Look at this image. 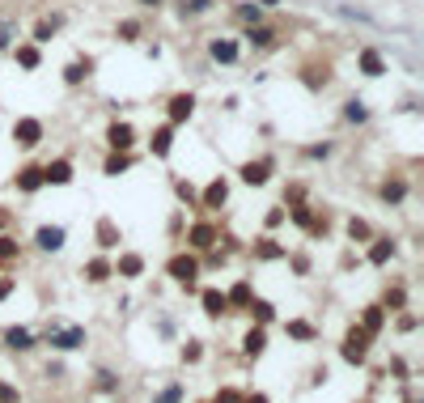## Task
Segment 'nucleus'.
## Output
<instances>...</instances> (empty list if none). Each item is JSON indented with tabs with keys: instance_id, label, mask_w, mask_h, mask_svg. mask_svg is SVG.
Wrapping results in <instances>:
<instances>
[{
	"instance_id": "1",
	"label": "nucleus",
	"mask_w": 424,
	"mask_h": 403,
	"mask_svg": "<svg viewBox=\"0 0 424 403\" xmlns=\"http://www.w3.org/2000/svg\"><path fill=\"white\" fill-rule=\"evenodd\" d=\"M47 344L51 348H59V353H72V348H81L85 344V327H76V323H51L47 327Z\"/></svg>"
},
{
	"instance_id": "2",
	"label": "nucleus",
	"mask_w": 424,
	"mask_h": 403,
	"mask_svg": "<svg viewBox=\"0 0 424 403\" xmlns=\"http://www.w3.org/2000/svg\"><path fill=\"white\" fill-rule=\"evenodd\" d=\"M340 353H344V361H348V365H361V361H365V357H369V331H365V327H361V331H357V327H353V331H348V340H344V348H340Z\"/></svg>"
},
{
	"instance_id": "3",
	"label": "nucleus",
	"mask_w": 424,
	"mask_h": 403,
	"mask_svg": "<svg viewBox=\"0 0 424 403\" xmlns=\"http://www.w3.org/2000/svg\"><path fill=\"white\" fill-rule=\"evenodd\" d=\"M166 272H170V276H174L178 285H187V289H191V280L200 276V263H195L191 255H174V259L166 263Z\"/></svg>"
},
{
	"instance_id": "4",
	"label": "nucleus",
	"mask_w": 424,
	"mask_h": 403,
	"mask_svg": "<svg viewBox=\"0 0 424 403\" xmlns=\"http://www.w3.org/2000/svg\"><path fill=\"white\" fill-rule=\"evenodd\" d=\"M13 140H17L21 149H34V144L42 140V123H38V119H17V123H13Z\"/></svg>"
},
{
	"instance_id": "5",
	"label": "nucleus",
	"mask_w": 424,
	"mask_h": 403,
	"mask_svg": "<svg viewBox=\"0 0 424 403\" xmlns=\"http://www.w3.org/2000/svg\"><path fill=\"white\" fill-rule=\"evenodd\" d=\"M106 144H110L115 153H127V149L136 144V132H132V123H110V132H106Z\"/></svg>"
},
{
	"instance_id": "6",
	"label": "nucleus",
	"mask_w": 424,
	"mask_h": 403,
	"mask_svg": "<svg viewBox=\"0 0 424 403\" xmlns=\"http://www.w3.org/2000/svg\"><path fill=\"white\" fill-rule=\"evenodd\" d=\"M42 183L68 187V183H72V161H51V166H42Z\"/></svg>"
},
{
	"instance_id": "7",
	"label": "nucleus",
	"mask_w": 424,
	"mask_h": 403,
	"mask_svg": "<svg viewBox=\"0 0 424 403\" xmlns=\"http://www.w3.org/2000/svg\"><path fill=\"white\" fill-rule=\"evenodd\" d=\"M64 238H68V234H64V225H42V229L34 234V242H38L42 251H59V246H64Z\"/></svg>"
},
{
	"instance_id": "8",
	"label": "nucleus",
	"mask_w": 424,
	"mask_h": 403,
	"mask_svg": "<svg viewBox=\"0 0 424 403\" xmlns=\"http://www.w3.org/2000/svg\"><path fill=\"white\" fill-rule=\"evenodd\" d=\"M4 348H13V353H30V348H34V336H30L25 327H8V331H4Z\"/></svg>"
},
{
	"instance_id": "9",
	"label": "nucleus",
	"mask_w": 424,
	"mask_h": 403,
	"mask_svg": "<svg viewBox=\"0 0 424 403\" xmlns=\"http://www.w3.org/2000/svg\"><path fill=\"white\" fill-rule=\"evenodd\" d=\"M208 55H212L217 64H234V59H238V47H234L229 38H212V42H208Z\"/></svg>"
},
{
	"instance_id": "10",
	"label": "nucleus",
	"mask_w": 424,
	"mask_h": 403,
	"mask_svg": "<svg viewBox=\"0 0 424 403\" xmlns=\"http://www.w3.org/2000/svg\"><path fill=\"white\" fill-rule=\"evenodd\" d=\"M191 110H195V98H191V93H178V98H170V123H183V119H191Z\"/></svg>"
},
{
	"instance_id": "11",
	"label": "nucleus",
	"mask_w": 424,
	"mask_h": 403,
	"mask_svg": "<svg viewBox=\"0 0 424 403\" xmlns=\"http://www.w3.org/2000/svg\"><path fill=\"white\" fill-rule=\"evenodd\" d=\"M268 170H272V161H246V166H242V183L263 187V183H268Z\"/></svg>"
},
{
	"instance_id": "12",
	"label": "nucleus",
	"mask_w": 424,
	"mask_h": 403,
	"mask_svg": "<svg viewBox=\"0 0 424 403\" xmlns=\"http://www.w3.org/2000/svg\"><path fill=\"white\" fill-rule=\"evenodd\" d=\"M246 42H251L255 51H268V47L276 42V30H268V25H251V30H246Z\"/></svg>"
},
{
	"instance_id": "13",
	"label": "nucleus",
	"mask_w": 424,
	"mask_h": 403,
	"mask_svg": "<svg viewBox=\"0 0 424 403\" xmlns=\"http://www.w3.org/2000/svg\"><path fill=\"white\" fill-rule=\"evenodd\" d=\"M38 187H42V170H38V166L17 170V191H38Z\"/></svg>"
},
{
	"instance_id": "14",
	"label": "nucleus",
	"mask_w": 424,
	"mask_h": 403,
	"mask_svg": "<svg viewBox=\"0 0 424 403\" xmlns=\"http://www.w3.org/2000/svg\"><path fill=\"white\" fill-rule=\"evenodd\" d=\"M225 200H229V187H225V178L208 183V191H204V208H221Z\"/></svg>"
},
{
	"instance_id": "15",
	"label": "nucleus",
	"mask_w": 424,
	"mask_h": 403,
	"mask_svg": "<svg viewBox=\"0 0 424 403\" xmlns=\"http://www.w3.org/2000/svg\"><path fill=\"white\" fill-rule=\"evenodd\" d=\"M382 200H386V204H403V200H408V183H403V178L382 183Z\"/></svg>"
},
{
	"instance_id": "16",
	"label": "nucleus",
	"mask_w": 424,
	"mask_h": 403,
	"mask_svg": "<svg viewBox=\"0 0 424 403\" xmlns=\"http://www.w3.org/2000/svg\"><path fill=\"white\" fill-rule=\"evenodd\" d=\"M212 242H217V225H208V221H204V225H195V229H191V246L208 251Z\"/></svg>"
},
{
	"instance_id": "17",
	"label": "nucleus",
	"mask_w": 424,
	"mask_h": 403,
	"mask_svg": "<svg viewBox=\"0 0 424 403\" xmlns=\"http://www.w3.org/2000/svg\"><path fill=\"white\" fill-rule=\"evenodd\" d=\"M204 310H208L212 319H221V314L229 310V302H225V293H217V289H204Z\"/></svg>"
},
{
	"instance_id": "18",
	"label": "nucleus",
	"mask_w": 424,
	"mask_h": 403,
	"mask_svg": "<svg viewBox=\"0 0 424 403\" xmlns=\"http://www.w3.org/2000/svg\"><path fill=\"white\" fill-rule=\"evenodd\" d=\"M344 119H348V123H365V119H369V106H365L361 98H348V102H344Z\"/></svg>"
},
{
	"instance_id": "19",
	"label": "nucleus",
	"mask_w": 424,
	"mask_h": 403,
	"mask_svg": "<svg viewBox=\"0 0 424 403\" xmlns=\"http://www.w3.org/2000/svg\"><path fill=\"white\" fill-rule=\"evenodd\" d=\"M115 272H119V276H140V272H144V259H140V255H119Z\"/></svg>"
},
{
	"instance_id": "20",
	"label": "nucleus",
	"mask_w": 424,
	"mask_h": 403,
	"mask_svg": "<svg viewBox=\"0 0 424 403\" xmlns=\"http://www.w3.org/2000/svg\"><path fill=\"white\" fill-rule=\"evenodd\" d=\"M170 140H174V123H170V127H157V132H153V153L166 157V153H170Z\"/></svg>"
},
{
	"instance_id": "21",
	"label": "nucleus",
	"mask_w": 424,
	"mask_h": 403,
	"mask_svg": "<svg viewBox=\"0 0 424 403\" xmlns=\"http://www.w3.org/2000/svg\"><path fill=\"white\" fill-rule=\"evenodd\" d=\"M391 255H395V242H391V238H378V242H374V251H369V263H378V268H382Z\"/></svg>"
},
{
	"instance_id": "22",
	"label": "nucleus",
	"mask_w": 424,
	"mask_h": 403,
	"mask_svg": "<svg viewBox=\"0 0 424 403\" xmlns=\"http://www.w3.org/2000/svg\"><path fill=\"white\" fill-rule=\"evenodd\" d=\"M110 272H115V268H110V263H106V259H89V263H85V276H89V280H93V285H102V280H106V276H110Z\"/></svg>"
},
{
	"instance_id": "23",
	"label": "nucleus",
	"mask_w": 424,
	"mask_h": 403,
	"mask_svg": "<svg viewBox=\"0 0 424 403\" xmlns=\"http://www.w3.org/2000/svg\"><path fill=\"white\" fill-rule=\"evenodd\" d=\"M361 68H365L369 76H382V72H386V64H382L378 51H361Z\"/></svg>"
},
{
	"instance_id": "24",
	"label": "nucleus",
	"mask_w": 424,
	"mask_h": 403,
	"mask_svg": "<svg viewBox=\"0 0 424 403\" xmlns=\"http://www.w3.org/2000/svg\"><path fill=\"white\" fill-rule=\"evenodd\" d=\"M85 76H89V59H76V64L64 68V81H68V85H81Z\"/></svg>"
},
{
	"instance_id": "25",
	"label": "nucleus",
	"mask_w": 424,
	"mask_h": 403,
	"mask_svg": "<svg viewBox=\"0 0 424 403\" xmlns=\"http://www.w3.org/2000/svg\"><path fill=\"white\" fill-rule=\"evenodd\" d=\"M263 344H268V336H263V331L255 327V331H251V336L242 340V353H246V357H259V353H263Z\"/></svg>"
},
{
	"instance_id": "26",
	"label": "nucleus",
	"mask_w": 424,
	"mask_h": 403,
	"mask_svg": "<svg viewBox=\"0 0 424 403\" xmlns=\"http://www.w3.org/2000/svg\"><path fill=\"white\" fill-rule=\"evenodd\" d=\"M127 166H132V157H127V153H115V157H106V174H110V178H119Z\"/></svg>"
},
{
	"instance_id": "27",
	"label": "nucleus",
	"mask_w": 424,
	"mask_h": 403,
	"mask_svg": "<svg viewBox=\"0 0 424 403\" xmlns=\"http://www.w3.org/2000/svg\"><path fill=\"white\" fill-rule=\"evenodd\" d=\"M55 25H59V17H47V21H38V30H34V42H51Z\"/></svg>"
},
{
	"instance_id": "28",
	"label": "nucleus",
	"mask_w": 424,
	"mask_h": 403,
	"mask_svg": "<svg viewBox=\"0 0 424 403\" xmlns=\"http://www.w3.org/2000/svg\"><path fill=\"white\" fill-rule=\"evenodd\" d=\"M382 323H386V319H382V306H369V310H365V331L374 336V331H382Z\"/></svg>"
},
{
	"instance_id": "29",
	"label": "nucleus",
	"mask_w": 424,
	"mask_h": 403,
	"mask_svg": "<svg viewBox=\"0 0 424 403\" xmlns=\"http://www.w3.org/2000/svg\"><path fill=\"white\" fill-rule=\"evenodd\" d=\"M238 17H242L246 25H259V17H263V4H242V8H238Z\"/></svg>"
},
{
	"instance_id": "30",
	"label": "nucleus",
	"mask_w": 424,
	"mask_h": 403,
	"mask_svg": "<svg viewBox=\"0 0 424 403\" xmlns=\"http://www.w3.org/2000/svg\"><path fill=\"white\" fill-rule=\"evenodd\" d=\"M17 64L21 68H38V47H17Z\"/></svg>"
},
{
	"instance_id": "31",
	"label": "nucleus",
	"mask_w": 424,
	"mask_h": 403,
	"mask_svg": "<svg viewBox=\"0 0 424 403\" xmlns=\"http://www.w3.org/2000/svg\"><path fill=\"white\" fill-rule=\"evenodd\" d=\"M255 255H259V259H280V255H285V251H280V246H276V242H272V238H263V242H259V246H255Z\"/></svg>"
},
{
	"instance_id": "32",
	"label": "nucleus",
	"mask_w": 424,
	"mask_h": 403,
	"mask_svg": "<svg viewBox=\"0 0 424 403\" xmlns=\"http://www.w3.org/2000/svg\"><path fill=\"white\" fill-rule=\"evenodd\" d=\"M225 302H234V306H246V302H251V285H234V289L225 293Z\"/></svg>"
},
{
	"instance_id": "33",
	"label": "nucleus",
	"mask_w": 424,
	"mask_h": 403,
	"mask_svg": "<svg viewBox=\"0 0 424 403\" xmlns=\"http://www.w3.org/2000/svg\"><path fill=\"white\" fill-rule=\"evenodd\" d=\"M246 310H251L259 323H272V306H268V302H255V297H251V302H246Z\"/></svg>"
},
{
	"instance_id": "34",
	"label": "nucleus",
	"mask_w": 424,
	"mask_h": 403,
	"mask_svg": "<svg viewBox=\"0 0 424 403\" xmlns=\"http://www.w3.org/2000/svg\"><path fill=\"white\" fill-rule=\"evenodd\" d=\"M98 238H102V246H115V242H119V234H115L110 221H98Z\"/></svg>"
},
{
	"instance_id": "35",
	"label": "nucleus",
	"mask_w": 424,
	"mask_h": 403,
	"mask_svg": "<svg viewBox=\"0 0 424 403\" xmlns=\"http://www.w3.org/2000/svg\"><path fill=\"white\" fill-rule=\"evenodd\" d=\"M289 336L293 340H314V327L310 323H289Z\"/></svg>"
},
{
	"instance_id": "36",
	"label": "nucleus",
	"mask_w": 424,
	"mask_h": 403,
	"mask_svg": "<svg viewBox=\"0 0 424 403\" xmlns=\"http://www.w3.org/2000/svg\"><path fill=\"white\" fill-rule=\"evenodd\" d=\"M17 259V242L13 238H0V263H13Z\"/></svg>"
},
{
	"instance_id": "37",
	"label": "nucleus",
	"mask_w": 424,
	"mask_h": 403,
	"mask_svg": "<svg viewBox=\"0 0 424 403\" xmlns=\"http://www.w3.org/2000/svg\"><path fill=\"white\" fill-rule=\"evenodd\" d=\"M98 387H102V391H115V387H119V378H115L110 370H102V374H98Z\"/></svg>"
},
{
	"instance_id": "38",
	"label": "nucleus",
	"mask_w": 424,
	"mask_h": 403,
	"mask_svg": "<svg viewBox=\"0 0 424 403\" xmlns=\"http://www.w3.org/2000/svg\"><path fill=\"white\" fill-rule=\"evenodd\" d=\"M212 8V0H187L183 4V13H208Z\"/></svg>"
},
{
	"instance_id": "39",
	"label": "nucleus",
	"mask_w": 424,
	"mask_h": 403,
	"mask_svg": "<svg viewBox=\"0 0 424 403\" xmlns=\"http://www.w3.org/2000/svg\"><path fill=\"white\" fill-rule=\"evenodd\" d=\"M178 399H183V391H178V387H166V391L157 395V403H178Z\"/></svg>"
},
{
	"instance_id": "40",
	"label": "nucleus",
	"mask_w": 424,
	"mask_h": 403,
	"mask_svg": "<svg viewBox=\"0 0 424 403\" xmlns=\"http://www.w3.org/2000/svg\"><path fill=\"white\" fill-rule=\"evenodd\" d=\"M348 234H353V238H369V225H365V221H348Z\"/></svg>"
},
{
	"instance_id": "41",
	"label": "nucleus",
	"mask_w": 424,
	"mask_h": 403,
	"mask_svg": "<svg viewBox=\"0 0 424 403\" xmlns=\"http://www.w3.org/2000/svg\"><path fill=\"white\" fill-rule=\"evenodd\" d=\"M13 34H17V25H13V21H0V47H8Z\"/></svg>"
},
{
	"instance_id": "42",
	"label": "nucleus",
	"mask_w": 424,
	"mask_h": 403,
	"mask_svg": "<svg viewBox=\"0 0 424 403\" xmlns=\"http://www.w3.org/2000/svg\"><path fill=\"white\" fill-rule=\"evenodd\" d=\"M200 357H204V348H200V344H187V348H183V361H200Z\"/></svg>"
},
{
	"instance_id": "43",
	"label": "nucleus",
	"mask_w": 424,
	"mask_h": 403,
	"mask_svg": "<svg viewBox=\"0 0 424 403\" xmlns=\"http://www.w3.org/2000/svg\"><path fill=\"white\" fill-rule=\"evenodd\" d=\"M217 403H242V395H238V391H229V387H225V391H217Z\"/></svg>"
},
{
	"instance_id": "44",
	"label": "nucleus",
	"mask_w": 424,
	"mask_h": 403,
	"mask_svg": "<svg viewBox=\"0 0 424 403\" xmlns=\"http://www.w3.org/2000/svg\"><path fill=\"white\" fill-rule=\"evenodd\" d=\"M0 403H17V391L8 382H0Z\"/></svg>"
},
{
	"instance_id": "45",
	"label": "nucleus",
	"mask_w": 424,
	"mask_h": 403,
	"mask_svg": "<svg viewBox=\"0 0 424 403\" xmlns=\"http://www.w3.org/2000/svg\"><path fill=\"white\" fill-rule=\"evenodd\" d=\"M119 34H123V38H136V34H140V25H136V21H123V25H119Z\"/></svg>"
},
{
	"instance_id": "46",
	"label": "nucleus",
	"mask_w": 424,
	"mask_h": 403,
	"mask_svg": "<svg viewBox=\"0 0 424 403\" xmlns=\"http://www.w3.org/2000/svg\"><path fill=\"white\" fill-rule=\"evenodd\" d=\"M8 293H13V280H8V276H0V297H8Z\"/></svg>"
},
{
	"instance_id": "47",
	"label": "nucleus",
	"mask_w": 424,
	"mask_h": 403,
	"mask_svg": "<svg viewBox=\"0 0 424 403\" xmlns=\"http://www.w3.org/2000/svg\"><path fill=\"white\" fill-rule=\"evenodd\" d=\"M242 403H268V395H242Z\"/></svg>"
},
{
	"instance_id": "48",
	"label": "nucleus",
	"mask_w": 424,
	"mask_h": 403,
	"mask_svg": "<svg viewBox=\"0 0 424 403\" xmlns=\"http://www.w3.org/2000/svg\"><path fill=\"white\" fill-rule=\"evenodd\" d=\"M259 4H263V8H268V4H276V0H259Z\"/></svg>"
},
{
	"instance_id": "49",
	"label": "nucleus",
	"mask_w": 424,
	"mask_h": 403,
	"mask_svg": "<svg viewBox=\"0 0 424 403\" xmlns=\"http://www.w3.org/2000/svg\"><path fill=\"white\" fill-rule=\"evenodd\" d=\"M140 4H161V0H140Z\"/></svg>"
}]
</instances>
